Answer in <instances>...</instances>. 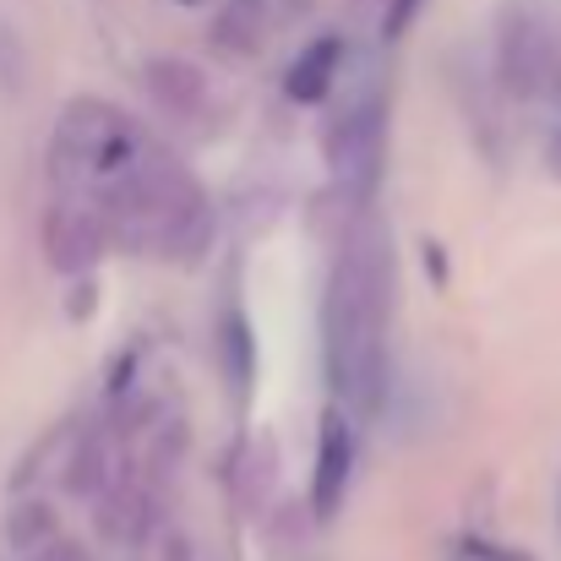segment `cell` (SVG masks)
Listing matches in <instances>:
<instances>
[{"mask_svg":"<svg viewBox=\"0 0 561 561\" xmlns=\"http://www.w3.org/2000/svg\"><path fill=\"white\" fill-rule=\"evenodd\" d=\"M387 245L366 234L344 251L328 295V371L344 403L371 409L381 392V355H387Z\"/></svg>","mask_w":561,"mask_h":561,"instance_id":"cell-1","label":"cell"},{"mask_svg":"<svg viewBox=\"0 0 561 561\" xmlns=\"http://www.w3.org/2000/svg\"><path fill=\"white\" fill-rule=\"evenodd\" d=\"M376 153H381V110L376 104H355L333 137V159H339V175L350 186H366L376 175Z\"/></svg>","mask_w":561,"mask_h":561,"instance_id":"cell-3","label":"cell"},{"mask_svg":"<svg viewBox=\"0 0 561 561\" xmlns=\"http://www.w3.org/2000/svg\"><path fill=\"white\" fill-rule=\"evenodd\" d=\"M350 469H355V431H350L344 409H333V414L322 420L317 474H311V507H317V518H333V513H339L344 485H350Z\"/></svg>","mask_w":561,"mask_h":561,"instance_id":"cell-2","label":"cell"},{"mask_svg":"<svg viewBox=\"0 0 561 561\" xmlns=\"http://www.w3.org/2000/svg\"><path fill=\"white\" fill-rule=\"evenodd\" d=\"M333 71H339V38H322V44H311V49L295 60V71H289V99H300V104H317V99L328 93Z\"/></svg>","mask_w":561,"mask_h":561,"instance_id":"cell-4","label":"cell"}]
</instances>
